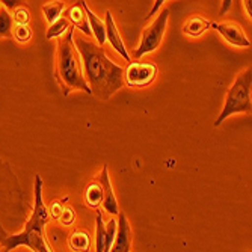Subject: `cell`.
<instances>
[{"label": "cell", "mask_w": 252, "mask_h": 252, "mask_svg": "<svg viewBox=\"0 0 252 252\" xmlns=\"http://www.w3.org/2000/svg\"><path fill=\"white\" fill-rule=\"evenodd\" d=\"M133 243V233L131 225L127 219V216L120 212L118 220H117V236L113 240V245L109 252H130Z\"/></svg>", "instance_id": "8"}, {"label": "cell", "mask_w": 252, "mask_h": 252, "mask_svg": "<svg viewBox=\"0 0 252 252\" xmlns=\"http://www.w3.org/2000/svg\"><path fill=\"white\" fill-rule=\"evenodd\" d=\"M251 86H252V68L249 66L246 70H243L236 77L233 85L228 88L223 109L213 124L215 127H219L226 118L236 115V113H251L252 112Z\"/></svg>", "instance_id": "4"}, {"label": "cell", "mask_w": 252, "mask_h": 252, "mask_svg": "<svg viewBox=\"0 0 252 252\" xmlns=\"http://www.w3.org/2000/svg\"><path fill=\"white\" fill-rule=\"evenodd\" d=\"M58 220H59L63 226H71V225L74 223V220H76V215H74L73 209H70V207H63V210H62L61 216L58 218Z\"/></svg>", "instance_id": "24"}, {"label": "cell", "mask_w": 252, "mask_h": 252, "mask_svg": "<svg viewBox=\"0 0 252 252\" xmlns=\"http://www.w3.org/2000/svg\"><path fill=\"white\" fill-rule=\"evenodd\" d=\"M20 246H26L32 249L33 252H53L47 239L44 236V230H28V228H21V231L8 234L2 240V243H0L2 252H12L14 249Z\"/></svg>", "instance_id": "5"}, {"label": "cell", "mask_w": 252, "mask_h": 252, "mask_svg": "<svg viewBox=\"0 0 252 252\" xmlns=\"http://www.w3.org/2000/svg\"><path fill=\"white\" fill-rule=\"evenodd\" d=\"M210 28L218 31L226 42L236 47H251V41L245 35L243 29L236 23H210Z\"/></svg>", "instance_id": "9"}, {"label": "cell", "mask_w": 252, "mask_h": 252, "mask_svg": "<svg viewBox=\"0 0 252 252\" xmlns=\"http://www.w3.org/2000/svg\"><path fill=\"white\" fill-rule=\"evenodd\" d=\"M85 202L89 209H98L103 204V189L97 183H91L85 190Z\"/></svg>", "instance_id": "15"}, {"label": "cell", "mask_w": 252, "mask_h": 252, "mask_svg": "<svg viewBox=\"0 0 252 252\" xmlns=\"http://www.w3.org/2000/svg\"><path fill=\"white\" fill-rule=\"evenodd\" d=\"M63 8H65V3L61 2V0H58V2H49V3H45L42 6V12L45 15V20H47L50 25H52V23H55L58 18L62 17Z\"/></svg>", "instance_id": "18"}, {"label": "cell", "mask_w": 252, "mask_h": 252, "mask_svg": "<svg viewBox=\"0 0 252 252\" xmlns=\"http://www.w3.org/2000/svg\"><path fill=\"white\" fill-rule=\"evenodd\" d=\"M104 28H106V41L110 42V45L113 49H115V52L123 58L126 59L127 62L131 61L126 45L121 39V35H120V31L115 25V21H113V17H112V12L110 11H106V21H104Z\"/></svg>", "instance_id": "10"}, {"label": "cell", "mask_w": 252, "mask_h": 252, "mask_svg": "<svg viewBox=\"0 0 252 252\" xmlns=\"http://www.w3.org/2000/svg\"><path fill=\"white\" fill-rule=\"evenodd\" d=\"M63 207H65V205H63V201H55V202H52L50 209H49V215H50V218L58 219V218L61 216V213H62Z\"/></svg>", "instance_id": "25"}, {"label": "cell", "mask_w": 252, "mask_h": 252, "mask_svg": "<svg viewBox=\"0 0 252 252\" xmlns=\"http://www.w3.org/2000/svg\"><path fill=\"white\" fill-rule=\"evenodd\" d=\"M73 41L82 59L83 76L91 95H95L101 101L110 100L124 86V68L112 62L98 44L82 36L73 38Z\"/></svg>", "instance_id": "1"}, {"label": "cell", "mask_w": 252, "mask_h": 252, "mask_svg": "<svg viewBox=\"0 0 252 252\" xmlns=\"http://www.w3.org/2000/svg\"><path fill=\"white\" fill-rule=\"evenodd\" d=\"M117 236V219H110L106 223V236H104V251L103 252H109L113 240H115Z\"/></svg>", "instance_id": "22"}, {"label": "cell", "mask_w": 252, "mask_h": 252, "mask_svg": "<svg viewBox=\"0 0 252 252\" xmlns=\"http://www.w3.org/2000/svg\"><path fill=\"white\" fill-rule=\"evenodd\" d=\"M0 252H2V249H0Z\"/></svg>", "instance_id": "29"}, {"label": "cell", "mask_w": 252, "mask_h": 252, "mask_svg": "<svg viewBox=\"0 0 252 252\" xmlns=\"http://www.w3.org/2000/svg\"><path fill=\"white\" fill-rule=\"evenodd\" d=\"M12 15V21H14V26H29L31 23V12L26 6H18L14 9Z\"/></svg>", "instance_id": "21"}, {"label": "cell", "mask_w": 252, "mask_h": 252, "mask_svg": "<svg viewBox=\"0 0 252 252\" xmlns=\"http://www.w3.org/2000/svg\"><path fill=\"white\" fill-rule=\"evenodd\" d=\"M70 248L74 252H89L91 249V237L85 231H74L70 236Z\"/></svg>", "instance_id": "16"}, {"label": "cell", "mask_w": 252, "mask_h": 252, "mask_svg": "<svg viewBox=\"0 0 252 252\" xmlns=\"http://www.w3.org/2000/svg\"><path fill=\"white\" fill-rule=\"evenodd\" d=\"M29 218L28 201L11 165L0 157V243L23 228Z\"/></svg>", "instance_id": "2"}, {"label": "cell", "mask_w": 252, "mask_h": 252, "mask_svg": "<svg viewBox=\"0 0 252 252\" xmlns=\"http://www.w3.org/2000/svg\"><path fill=\"white\" fill-rule=\"evenodd\" d=\"M74 28L71 26L58 41L56 50V80L62 89L63 97H68L73 91H83L91 94V89L83 76L80 55L74 45Z\"/></svg>", "instance_id": "3"}, {"label": "cell", "mask_w": 252, "mask_h": 252, "mask_svg": "<svg viewBox=\"0 0 252 252\" xmlns=\"http://www.w3.org/2000/svg\"><path fill=\"white\" fill-rule=\"evenodd\" d=\"M162 3H163L162 0H157V2H156V5H154V8H153V9L150 11V14L147 15V18H151V17H153V14H156V11H157V9H158L160 6H162Z\"/></svg>", "instance_id": "28"}, {"label": "cell", "mask_w": 252, "mask_h": 252, "mask_svg": "<svg viewBox=\"0 0 252 252\" xmlns=\"http://www.w3.org/2000/svg\"><path fill=\"white\" fill-rule=\"evenodd\" d=\"M100 186L103 189V209L110 213V215H118L120 213V205L117 201V196L113 193L112 185H110V178H109V171H107V165H104V168L101 169L100 174Z\"/></svg>", "instance_id": "11"}, {"label": "cell", "mask_w": 252, "mask_h": 252, "mask_svg": "<svg viewBox=\"0 0 252 252\" xmlns=\"http://www.w3.org/2000/svg\"><path fill=\"white\" fill-rule=\"evenodd\" d=\"M104 236H106V225L100 212H97L95 218V252L104 251Z\"/></svg>", "instance_id": "20"}, {"label": "cell", "mask_w": 252, "mask_h": 252, "mask_svg": "<svg viewBox=\"0 0 252 252\" xmlns=\"http://www.w3.org/2000/svg\"><path fill=\"white\" fill-rule=\"evenodd\" d=\"M12 28H14V21L11 12L0 5V38L11 36Z\"/></svg>", "instance_id": "19"}, {"label": "cell", "mask_w": 252, "mask_h": 252, "mask_svg": "<svg viewBox=\"0 0 252 252\" xmlns=\"http://www.w3.org/2000/svg\"><path fill=\"white\" fill-rule=\"evenodd\" d=\"M210 29V21L201 15H192L183 25V32L189 36H201L205 31Z\"/></svg>", "instance_id": "14"}, {"label": "cell", "mask_w": 252, "mask_h": 252, "mask_svg": "<svg viewBox=\"0 0 252 252\" xmlns=\"http://www.w3.org/2000/svg\"><path fill=\"white\" fill-rule=\"evenodd\" d=\"M70 28H71V25L68 23V20L65 17H61L49 26L47 32H45V38H47V39L61 38L62 35H65L68 32V29H70Z\"/></svg>", "instance_id": "17"}, {"label": "cell", "mask_w": 252, "mask_h": 252, "mask_svg": "<svg viewBox=\"0 0 252 252\" xmlns=\"http://www.w3.org/2000/svg\"><path fill=\"white\" fill-rule=\"evenodd\" d=\"M158 68L151 62H130L124 70V83L131 88H144L154 82Z\"/></svg>", "instance_id": "7"}, {"label": "cell", "mask_w": 252, "mask_h": 252, "mask_svg": "<svg viewBox=\"0 0 252 252\" xmlns=\"http://www.w3.org/2000/svg\"><path fill=\"white\" fill-rule=\"evenodd\" d=\"M79 3H80V6L83 8L85 14H86V17H88V23H89V29H91V32H93V35H94L95 39L98 41V45H100V47H103L104 42H106V28H104V21L88 8V5H86L85 0H82V2H79Z\"/></svg>", "instance_id": "13"}, {"label": "cell", "mask_w": 252, "mask_h": 252, "mask_svg": "<svg viewBox=\"0 0 252 252\" xmlns=\"http://www.w3.org/2000/svg\"><path fill=\"white\" fill-rule=\"evenodd\" d=\"M251 0H245V2H242V5H243V8H245V11H246V15H248V18L251 20L252 18V11H251Z\"/></svg>", "instance_id": "26"}, {"label": "cell", "mask_w": 252, "mask_h": 252, "mask_svg": "<svg viewBox=\"0 0 252 252\" xmlns=\"http://www.w3.org/2000/svg\"><path fill=\"white\" fill-rule=\"evenodd\" d=\"M63 17L68 20V23H70V25H71L73 28L79 29L80 32H83V33L88 35V36L93 35V32H91V29H89L88 17H86L85 11H83V8L80 6L79 2H77L76 5H73V6L68 8V9L65 11V15H63Z\"/></svg>", "instance_id": "12"}, {"label": "cell", "mask_w": 252, "mask_h": 252, "mask_svg": "<svg viewBox=\"0 0 252 252\" xmlns=\"http://www.w3.org/2000/svg\"><path fill=\"white\" fill-rule=\"evenodd\" d=\"M11 36H14V39L17 42L25 44L32 38V29L29 26H14L12 32H11Z\"/></svg>", "instance_id": "23"}, {"label": "cell", "mask_w": 252, "mask_h": 252, "mask_svg": "<svg viewBox=\"0 0 252 252\" xmlns=\"http://www.w3.org/2000/svg\"><path fill=\"white\" fill-rule=\"evenodd\" d=\"M168 18H169V11L166 8L160 11L157 18L142 31V38H141L139 47L133 50L130 58L141 59L144 55H147L150 52H154L158 47L160 42H162V39H163L165 31H166Z\"/></svg>", "instance_id": "6"}, {"label": "cell", "mask_w": 252, "mask_h": 252, "mask_svg": "<svg viewBox=\"0 0 252 252\" xmlns=\"http://www.w3.org/2000/svg\"><path fill=\"white\" fill-rule=\"evenodd\" d=\"M231 0H226V2H222V8H220V15H223L228 9H230V6H231Z\"/></svg>", "instance_id": "27"}]
</instances>
